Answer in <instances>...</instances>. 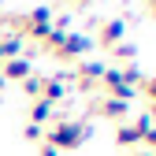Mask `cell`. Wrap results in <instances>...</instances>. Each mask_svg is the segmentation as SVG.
Instances as JSON below:
<instances>
[{
    "label": "cell",
    "mask_w": 156,
    "mask_h": 156,
    "mask_svg": "<svg viewBox=\"0 0 156 156\" xmlns=\"http://www.w3.org/2000/svg\"><path fill=\"white\" fill-rule=\"evenodd\" d=\"M89 134H93L89 119H71V115H60L56 123L45 126V138H41V141L52 145V149H60V152H74L78 145L89 141Z\"/></svg>",
    "instance_id": "6da1fadb"
},
{
    "label": "cell",
    "mask_w": 156,
    "mask_h": 156,
    "mask_svg": "<svg viewBox=\"0 0 156 156\" xmlns=\"http://www.w3.org/2000/svg\"><path fill=\"white\" fill-rule=\"evenodd\" d=\"M152 126H156V123H152L149 115L141 112L138 119H126V123H119V130H115V145H119V149H138Z\"/></svg>",
    "instance_id": "7a4b0ae2"
},
{
    "label": "cell",
    "mask_w": 156,
    "mask_h": 156,
    "mask_svg": "<svg viewBox=\"0 0 156 156\" xmlns=\"http://www.w3.org/2000/svg\"><path fill=\"white\" fill-rule=\"evenodd\" d=\"M86 52H93V37H86V34H78V30H74V34H67L63 41H60V48H56L52 56L67 63V60H82Z\"/></svg>",
    "instance_id": "3957f363"
},
{
    "label": "cell",
    "mask_w": 156,
    "mask_h": 156,
    "mask_svg": "<svg viewBox=\"0 0 156 156\" xmlns=\"http://www.w3.org/2000/svg\"><path fill=\"white\" fill-rule=\"evenodd\" d=\"M89 112L93 115H101V119H112V123H126V115H130V104L126 101H119V97H97V101L89 104Z\"/></svg>",
    "instance_id": "277c9868"
},
{
    "label": "cell",
    "mask_w": 156,
    "mask_h": 156,
    "mask_svg": "<svg viewBox=\"0 0 156 156\" xmlns=\"http://www.w3.org/2000/svg\"><path fill=\"white\" fill-rule=\"evenodd\" d=\"M108 63H97V60H86V63H78L74 74H67L71 82L82 89V93H93V89H101V74H104Z\"/></svg>",
    "instance_id": "5b68a950"
},
{
    "label": "cell",
    "mask_w": 156,
    "mask_h": 156,
    "mask_svg": "<svg viewBox=\"0 0 156 156\" xmlns=\"http://www.w3.org/2000/svg\"><path fill=\"white\" fill-rule=\"evenodd\" d=\"M123 34H126V23H123V19H108V23L97 26V41H93V45H101V48H115V45L123 41Z\"/></svg>",
    "instance_id": "8992f818"
},
{
    "label": "cell",
    "mask_w": 156,
    "mask_h": 156,
    "mask_svg": "<svg viewBox=\"0 0 156 156\" xmlns=\"http://www.w3.org/2000/svg\"><path fill=\"white\" fill-rule=\"evenodd\" d=\"M37 101H48L52 108H60V101H67L63 74H48V78H41V97H37Z\"/></svg>",
    "instance_id": "52a82bcc"
},
{
    "label": "cell",
    "mask_w": 156,
    "mask_h": 156,
    "mask_svg": "<svg viewBox=\"0 0 156 156\" xmlns=\"http://www.w3.org/2000/svg\"><path fill=\"white\" fill-rule=\"evenodd\" d=\"M34 71H30V60L26 56H15V60H4L0 63V78L4 82H26Z\"/></svg>",
    "instance_id": "ba28073f"
},
{
    "label": "cell",
    "mask_w": 156,
    "mask_h": 156,
    "mask_svg": "<svg viewBox=\"0 0 156 156\" xmlns=\"http://www.w3.org/2000/svg\"><path fill=\"white\" fill-rule=\"evenodd\" d=\"M56 119H60V108H52L48 101H34V108H30V123L34 126H48Z\"/></svg>",
    "instance_id": "9c48e42d"
},
{
    "label": "cell",
    "mask_w": 156,
    "mask_h": 156,
    "mask_svg": "<svg viewBox=\"0 0 156 156\" xmlns=\"http://www.w3.org/2000/svg\"><path fill=\"white\" fill-rule=\"evenodd\" d=\"M119 71H123V86H126V89H141L145 74H141V67H138V63H126V67H119Z\"/></svg>",
    "instance_id": "30bf717a"
},
{
    "label": "cell",
    "mask_w": 156,
    "mask_h": 156,
    "mask_svg": "<svg viewBox=\"0 0 156 156\" xmlns=\"http://www.w3.org/2000/svg\"><path fill=\"white\" fill-rule=\"evenodd\" d=\"M108 52H112V60H119V63H134V60H138V48H134L130 41H119V45L108 48Z\"/></svg>",
    "instance_id": "8fae6325"
},
{
    "label": "cell",
    "mask_w": 156,
    "mask_h": 156,
    "mask_svg": "<svg viewBox=\"0 0 156 156\" xmlns=\"http://www.w3.org/2000/svg\"><path fill=\"white\" fill-rule=\"evenodd\" d=\"M23 93H26V97H34V101H37V97H41V74H30L26 82H23Z\"/></svg>",
    "instance_id": "7c38bea8"
},
{
    "label": "cell",
    "mask_w": 156,
    "mask_h": 156,
    "mask_svg": "<svg viewBox=\"0 0 156 156\" xmlns=\"http://www.w3.org/2000/svg\"><path fill=\"white\" fill-rule=\"evenodd\" d=\"M141 97H149V104H156V74L141 82Z\"/></svg>",
    "instance_id": "4fadbf2b"
},
{
    "label": "cell",
    "mask_w": 156,
    "mask_h": 156,
    "mask_svg": "<svg viewBox=\"0 0 156 156\" xmlns=\"http://www.w3.org/2000/svg\"><path fill=\"white\" fill-rule=\"evenodd\" d=\"M26 141H37V145H41V138H45V126H34V123H26Z\"/></svg>",
    "instance_id": "5bb4252c"
},
{
    "label": "cell",
    "mask_w": 156,
    "mask_h": 156,
    "mask_svg": "<svg viewBox=\"0 0 156 156\" xmlns=\"http://www.w3.org/2000/svg\"><path fill=\"white\" fill-rule=\"evenodd\" d=\"M141 145H145V149H149V152H152V156H156V126H152V130H149V134H145V141H141Z\"/></svg>",
    "instance_id": "9a60e30c"
},
{
    "label": "cell",
    "mask_w": 156,
    "mask_h": 156,
    "mask_svg": "<svg viewBox=\"0 0 156 156\" xmlns=\"http://www.w3.org/2000/svg\"><path fill=\"white\" fill-rule=\"evenodd\" d=\"M37 156H63V152H60V149H52V145H45V141H41V152H37Z\"/></svg>",
    "instance_id": "2e32d148"
},
{
    "label": "cell",
    "mask_w": 156,
    "mask_h": 156,
    "mask_svg": "<svg viewBox=\"0 0 156 156\" xmlns=\"http://www.w3.org/2000/svg\"><path fill=\"white\" fill-rule=\"evenodd\" d=\"M130 156H152L149 149H130Z\"/></svg>",
    "instance_id": "e0dca14e"
},
{
    "label": "cell",
    "mask_w": 156,
    "mask_h": 156,
    "mask_svg": "<svg viewBox=\"0 0 156 156\" xmlns=\"http://www.w3.org/2000/svg\"><path fill=\"white\" fill-rule=\"evenodd\" d=\"M149 15H152V19H156V0H149Z\"/></svg>",
    "instance_id": "ac0fdd59"
},
{
    "label": "cell",
    "mask_w": 156,
    "mask_h": 156,
    "mask_svg": "<svg viewBox=\"0 0 156 156\" xmlns=\"http://www.w3.org/2000/svg\"><path fill=\"white\" fill-rule=\"evenodd\" d=\"M67 4H89V0H67Z\"/></svg>",
    "instance_id": "d6986e66"
},
{
    "label": "cell",
    "mask_w": 156,
    "mask_h": 156,
    "mask_svg": "<svg viewBox=\"0 0 156 156\" xmlns=\"http://www.w3.org/2000/svg\"><path fill=\"white\" fill-rule=\"evenodd\" d=\"M0 23H4V15H0Z\"/></svg>",
    "instance_id": "ffe728a7"
},
{
    "label": "cell",
    "mask_w": 156,
    "mask_h": 156,
    "mask_svg": "<svg viewBox=\"0 0 156 156\" xmlns=\"http://www.w3.org/2000/svg\"><path fill=\"white\" fill-rule=\"evenodd\" d=\"M0 86H4V78H0Z\"/></svg>",
    "instance_id": "44dd1931"
}]
</instances>
